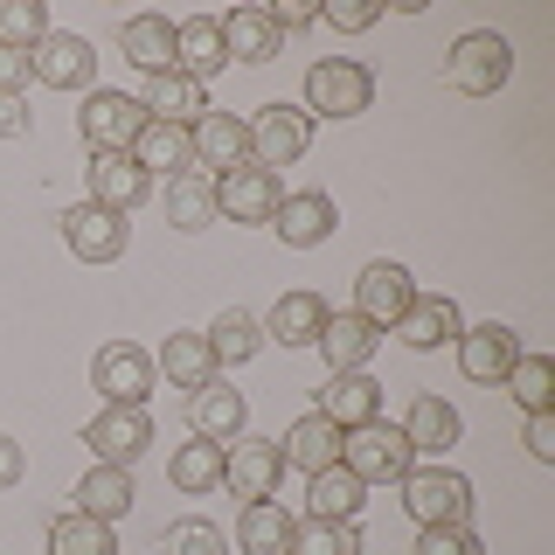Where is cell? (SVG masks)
<instances>
[{
	"label": "cell",
	"instance_id": "cell-1",
	"mask_svg": "<svg viewBox=\"0 0 555 555\" xmlns=\"http://www.w3.org/2000/svg\"><path fill=\"white\" fill-rule=\"evenodd\" d=\"M403 507L416 528H465V514H473V486H465V473H451V465H410L403 479Z\"/></svg>",
	"mask_w": 555,
	"mask_h": 555
},
{
	"label": "cell",
	"instance_id": "cell-2",
	"mask_svg": "<svg viewBox=\"0 0 555 555\" xmlns=\"http://www.w3.org/2000/svg\"><path fill=\"white\" fill-rule=\"evenodd\" d=\"M340 465L354 473L361 486H396L416 465V451L403 438V424H361V430H340Z\"/></svg>",
	"mask_w": 555,
	"mask_h": 555
},
{
	"label": "cell",
	"instance_id": "cell-3",
	"mask_svg": "<svg viewBox=\"0 0 555 555\" xmlns=\"http://www.w3.org/2000/svg\"><path fill=\"white\" fill-rule=\"evenodd\" d=\"M375 104V69L354 56H320L306 69V118H361Z\"/></svg>",
	"mask_w": 555,
	"mask_h": 555
},
{
	"label": "cell",
	"instance_id": "cell-4",
	"mask_svg": "<svg viewBox=\"0 0 555 555\" xmlns=\"http://www.w3.org/2000/svg\"><path fill=\"white\" fill-rule=\"evenodd\" d=\"M507 77H514V42H507V35L473 28V35H459V42H451V56H444V83H451V91L493 98Z\"/></svg>",
	"mask_w": 555,
	"mask_h": 555
},
{
	"label": "cell",
	"instance_id": "cell-5",
	"mask_svg": "<svg viewBox=\"0 0 555 555\" xmlns=\"http://www.w3.org/2000/svg\"><path fill=\"white\" fill-rule=\"evenodd\" d=\"M153 382H160V369H153L146 347H132V340L98 347V361H91V389L104 396V403H118V410H146Z\"/></svg>",
	"mask_w": 555,
	"mask_h": 555
},
{
	"label": "cell",
	"instance_id": "cell-6",
	"mask_svg": "<svg viewBox=\"0 0 555 555\" xmlns=\"http://www.w3.org/2000/svg\"><path fill=\"white\" fill-rule=\"evenodd\" d=\"M77 132L91 153H132V139L146 132V104L126 98V91H83Z\"/></svg>",
	"mask_w": 555,
	"mask_h": 555
},
{
	"label": "cell",
	"instance_id": "cell-7",
	"mask_svg": "<svg viewBox=\"0 0 555 555\" xmlns=\"http://www.w3.org/2000/svg\"><path fill=\"white\" fill-rule=\"evenodd\" d=\"M306 146H312V118L299 112V104H264V112L250 118V167H292V160H306Z\"/></svg>",
	"mask_w": 555,
	"mask_h": 555
},
{
	"label": "cell",
	"instance_id": "cell-8",
	"mask_svg": "<svg viewBox=\"0 0 555 555\" xmlns=\"http://www.w3.org/2000/svg\"><path fill=\"white\" fill-rule=\"evenodd\" d=\"M278 202H285V188H278V173L271 167H230L216 181V216H230V222H250V230H271V216H278Z\"/></svg>",
	"mask_w": 555,
	"mask_h": 555
},
{
	"label": "cell",
	"instance_id": "cell-9",
	"mask_svg": "<svg viewBox=\"0 0 555 555\" xmlns=\"http://www.w3.org/2000/svg\"><path fill=\"white\" fill-rule=\"evenodd\" d=\"M63 243H69V257L77 264H118L126 257V216H112V208H98V202H77V208H63Z\"/></svg>",
	"mask_w": 555,
	"mask_h": 555
},
{
	"label": "cell",
	"instance_id": "cell-10",
	"mask_svg": "<svg viewBox=\"0 0 555 555\" xmlns=\"http://www.w3.org/2000/svg\"><path fill=\"white\" fill-rule=\"evenodd\" d=\"M278 479H285V451L278 438H236L222 451V486L250 507V500H278Z\"/></svg>",
	"mask_w": 555,
	"mask_h": 555
},
{
	"label": "cell",
	"instance_id": "cell-11",
	"mask_svg": "<svg viewBox=\"0 0 555 555\" xmlns=\"http://www.w3.org/2000/svg\"><path fill=\"white\" fill-rule=\"evenodd\" d=\"M28 69H35V83H49V91H91L98 56H91V42H83V35L49 28L42 42L28 49Z\"/></svg>",
	"mask_w": 555,
	"mask_h": 555
},
{
	"label": "cell",
	"instance_id": "cell-12",
	"mask_svg": "<svg viewBox=\"0 0 555 555\" xmlns=\"http://www.w3.org/2000/svg\"><path fill=\"white\" fill-rule=\"evenodd\" d=\"M410 299H416V278H410L403 264H389V257H375V264L354 278V320H369L375 334L403 320Z\"/></svg>",
	"mask_w": 555,
	"mask_h": 555
},
{
	"label": "cell",
	"instance_id": "cell-13",
	"mask_svg": "<svg viewBox=\"0 0 555 555\" xmlns=\"http://www.w3.org/2000/svg\"><path fill=\"white\" fill-rule=\"evenodd\" d=\"M83 444H91V459H98V465H126V473H132V459L153 444V416H146V410H118V403H104L91 424H83Z\"/></svg>",
	"mask_w": 555,
	"mask_h": 555
},
{
	"label": "cell",
	"instance_id": "cell-14",
	"mask_svg": "<svg viewBox=\"0 0 555 555\" xmlns=\"http://www.w3.org/2000/svg\"><path fill=\"white\" fill-rule=\"evenodd\" d=\"M188 146H195V167L202 173H230L250 160V118H236V112H202L195 126H188Z\"/></svg>",
	"mask_w": 555,
	"mask_h": 555
},
{
	"label": "cell",
	"instance_id": "cell-15",
	"mask_svg": "<svg viewBox=\"0 0 555 555\" xmlns=\"http://www.w3.org/2000/svg\"><path fill=\"white\" fill-rule=\"evenodd\" d=\"M520 361V334L514 326H500V320H486V326H465L459 334V369H465V382H507V369Z\"/></svg>",
	"mask_w": 555,
	"mask_h": 555
},
{
	"label": "cell",
	"instance_id": "cell-16",
	"mask_svg": "<svg viewBox=\"0 0 555 555\" xmlns=\"http://www.w3.org/2000/svg\"><path fill=\"white\" fill-rule=\"evenodd\" d=\"M91 202L98 208H112V216H132L139 202L153 195V181H146V167L132 160V153H91Z\"/></svg>",
	"mask_w": 555,
	"mask_h": 555
},
{
	"label": "cell",
	"instance_id": "cell-17",
	"mask_svg": "<svg viewBox=\"0 0 555 555\" xmlns=\"http://www.w3.org/2000/svg\"><path fill=\"white\" fill-rule=\"evenodd\" d=\"M334 222H340L334 195H320V188H306V195H285V202H278L271 230H278V243H292V250H320V243L334 236Z\"/></svg>",
	"mask_w": 555,
	"mask_h": 555
},
{
	"label": "cell",
	"instance_id": "cell-18",
	"mask_svg": "<svg viewBox=\"0 0 555 555\" xmlns=\"http://www.w3.org/2000/svg\"><path fill=\"white\" fill-rule=\"evenodd\" d=\"M312 347L326 354V375H369L382 334H375L369 320H354V312H326V326H320V340H312Z\"/></svg>",
	"mask_w": 555,
	"mask_h": 555
},
{
	"label": "cell",
	"instance_id": "cell-19",
	"mask_svg": "<svg viewBox=\"0 0 555 555\" xmlns=\"http://www.w3.org/2000/svg\"><path fill=\"white\" fill-rule=\"evenodd\" d=\"M222 63H230V49H222V22H216V14L173 22V69H181L188 83H208Z\"/></svg>",
	"mask_w": 555,
	"mask_h": 555
},
{
	"label": "cell",
	"instance_id": "cell-20",
	"mask_svg": "<svg viewBox=\"0 0 555 555\" xmlns=\"http://www.w3.org/2000/svg\"><path fill=\"white\" fill-rule=\"evenodd\" d=\"M465 334V320H459V306L444 299V292H416L410 312L396 320V340L416 347V354H430V347H444V340H459Z\"/></svg>",
	"mask_w": 555,
	"mask_h": 555
},
{
	"label": "cell",
	"instance_id": "cell-21",
	"mask_svg": "<svg viewBox=\"0 0 555 555\" xmlns=\"http://www.w3.org/2000/svg\"><path fill=\"white\" fill-rule=\"evenodd\" d=\"M243 389H230V382H208V389L188 396V424H195V438L208 444H236L243 438Z\"/></svg>",
	"mask_w": 555,
	"mask_h": 555
},
{
	"label": "cell",
	"instance_id": "cell-22",
	"mask_svg": "<svg viewBox=\"0 0 555 555\" xmlns=\"http://www.w3.org/2000/svg\"><path fill=\"white\" fill-rule=\"evenodd\" d=\"M222 49H230V63H271L285 49V35H278L271 8H230L222 14Z\"/></svg>",
	"mask_w": 555,
	"mask_h": 555
},
{
	"label": "cell",
	"instance_id": "cell-23",
	"mask_svg": "<svg viewBox=\"0 0 555 555\" xmlns=\"http://www.w3.org/2000/svg\"><path fill=\"white\" fill-rule=\"evenodd\" d=\"M320 416H326L334 430H361V424H375V416H382V389H375L369 375H326Z\"/></svg>",
	"mask_w": 555,
	"mask_h": 555
},
{
	"label": "cell",
	"instance_id": "cell-24",
	"mask_svg": "<svg viewBox=\"0 0 555 555\" xmlns=\"http://www.w3.org/2000/svg\"><path fill=\"white\" fill-rule=\"evenodd\" d=\"M132 160L153 173H167V181H181V173H195V146H188V126H160V118H146V132L132 139Z\"/></svg>",
	"mask_w": 555,
	"mask_h": 555
},
{
	"label": "cell",
	"instance_id": "cell-25",
	"mask_svg": "<svg viewBox=\"0 0 555 555\" xmlns=\"http://www.w3.org/2000/svg\"><path fill=\"white\" fill-rule=\"evenodd\" d=\"M278 451H285V473L299 465V473L312 479V473H326V465H340V430L326 424L320 410H306L299 424L285 430V444H278Z\"/></svg>",
	"mask_w": 555,
	"mask_h": 555
},
{
	"label": "cell",
	"instance_id": "cell-26",
	"mask_svg": "<svg viewBox=\"0 0 555 555\" xmlns=\"http://www.w3.org/2000/svg\"><path fill=\"white\" fill-rule=\"evenodd\" d=\"M320 326H326V299H320V292H285V299L264 312V340H278V347H312Z\"/></svg>",
	"mask_w": 555,
	"mask_h": 555
},
{
	"label": "cell",
	"instance_id": "cell-27",
	"mask_svg": "<svg viewBox=\"0 0 555 555\" xmlns=\"http://www.w3.org/2000/svg\"><path fill=\"white\" fill-rule=\"evenodd\" d=\"M118 49H126L132 69L167 77V69H173V22H167V14H132V22L118 28Z\"/></svg>",
	"mask_w": 555,
	"mask_h": 555
},
{
	"label": "cell",
	"instance_id": "cell-28",
	"mask_svg": "<svg viewBox=\"0 0 555 555\" xmlns=\"http://www.w3.org/2000/svg\"><path fill=\"white\" fill-rule=\"evenodd\" d=\"M173 389H208V382H222V369H216V354H208V334H167V347H160V361H153Z\"/></svg>",
	"mask_w": 555,
	"mask_h": 555
},
{
	"label": "cell",
	"instance_id": "cell-29",
	"mask_svg": "<svg viewBox=\"0 0 555 555\" xmlns=\"http://www.w3.org/2000/svg\"><path fill=\"white\" fill-rule=\"evenodd\" d=\"M77 514H91V520H126L132 514V473L126 465H91V473L77 479Z\"/></svg>",
	"mask_w": 555,
	"mask_h": 555
},
{
	"label": "cell",
	"instance_id": "cell-30",
	"mask_svg": "<svg viewBox=\"0 0 555 555\" xmlns=\"http://www.w3.org/2000/svg\"><path fill=\"white\" fill-rule=\"evenodd\" d=\"M459 430H465V424H459V410H451L444 396H416V403H410L403 438H410L416 459H424V451H430V459H444V451L459 444Z\"/></svg>",
	"mask_w": 555,
	"mask_h": 555
},
{
	"label": "cell",
	"instance_id": "cell-31",
	"mask_svg": "<svg viewBox=\"0 0 555 555\" xmlns=\"http://www.w3.org/2000/svg\"><path fill=\"white\" fill-rule=\"evenodd\" d=\"M146 118H160V126H195V118L208 112V91L202 83H188L181 69H167V77H146Z\"/></svg>",
	"mask_w": 555,
	"mask_h": 555
},
{
	"label": "cell",
	"instance_id": "cell-32",
	"mask_svg": "<svg viewBox=\"0 0 555 555\" xmlns=\"http://www.w3.org/2000/svg\"><path fill=\"white\" fill-rule=\"evenodd\" d=\"M361 500H369V486L347 473V465H326V473H312V486H306V514L312 520H354Z\"/></svg>",
	"mask_w": 555,
	"mask_h": 555
},
{
	"label": "cell",
	"instance_id": "cell-33",
	"mask_svg": "<svg viewBox=\"0 0 555 555\" xmlns=\"http://www.w3.org/2000/svg\"><path fill=\"white\" fill-rule=\"evenodd\" d=\"M292 528H299V520L278 507V500H250L243 520H236V548L243 555H285L292 548Z\"/></svg>",
	"mask_w": 555,
	"mask_h": 555
},
{
	"label": "cell",
	"instance_id": "cell-34",
	"mask_svg": "<svg viewBox=\"0 0 555 555\" xmlns=\"http://www.w3.org/2000/svg\"><path fill=\"white\" fill-rule=\"evenodd\" d=\"M257 347H264V320H257L250 306H230L216 326H208V354H216V369H243Z\"/></svg>",
	"mask_w": 555,
	"mask_h": 555
},
{
	"label": "cell",
	"instance_id": "cell-35",
	"mask_svg": "<svg viewBox=\"0 0 555 555\" xmlns=\"http://www.w3.org/2000/svg\"><path fill=\"white\" fill-rule=\"evenodd\" d=\"M167 222L173 230H208V222H216V173H181V181H167Z\"/></svg>",
	"mask_w": 555,
	"mask_h": 555
},
{
	"label": "cell",
	"instance_id": "cell-36",
	"mask_svg": "<svg viewBox=\"0 0 555 555\" xmlns=\"http://www.w3.org/2000/svg\"><path fill=\"white\" fill-rule=\"evenodd\" d=\"M167 479L181 486V493H216V486H222V444L188 438V444L167 459Z\"/></svg>",
	"mask_w": 555,
	"mask_h": 555
},
{
	"label": "cell",
	"instance_id": "cell-37",
	"mask_svg": "<svg viewBox=\"0 0 555 555\" xmlns=\"http://www.w3.org/2000/svg\"><path fill=\"white\" fill-rule=\"evenodd\" d=\"M500 389H507L528 416H534V410H548V403H555V361H548V354H528V347H520V361L507 369V382H500Z\"/></svg>",
	"mask_w": 555,
	"mask_h": 555
},
{
	"label": "cell",
	"instance_id": "cell-38",
	"mask_svg": "<svg viewBox=\"0 0 555 555\" xmlns=\"http://www.w3.org/2000/svg\"><path fill=\"white\" fill-rule=\"evenodd\" d=\"M49 555H118V534H112V520L63 514L56 528H49Z\"/></svg>",
	"mask_w": 555,
	"mask_h": 555
},
{
	"label": "cell",
	"instance_id": "cell-39",
	"mask_svg": "<svg viewBox=\"0 0 555 555\" xmlns=\"http://www.w3.org/2000/svg\"><path fill=\"white\" fill-rule=\"evenodd\" d=\"M285 555H361V534L354 520H299Z\"/></svg>",
	"mask_w": 555,
	"mask_h": 555
},
{
	"label": "cell",
	"instance_id": "cell-40",
	"mask_svg": "<svg viewBox=\"0 0 555 555\" xmlns=\"http://www.w3.org/2000/svg\"><path fill=\"white\" fill-rule=\"evenodd\" d=\"M49 35V14L35 0H0V42L8 49H35Z\"/></svg>",
	"mask_w": 555,
	"mask_h": 555
},
{
	"label": "cell",
	"instance_id": "cell-41",
	"mask_svg": "<svg viewBox=\"0 0 555 555\" xmlns=\"http://www.w3.org/2000/svg\"><path fill=\"white\" fill-rule=\"evenodd\" d=\"M160 548L167 555H222V528L202 520V514H188V520H173V528L160 534Z\"/></svg>",
	"mask_w": 555,
	"mask_h": 555
},
{
	"label": "cell",
	"instance_id": "cell-42",
	"mask_svg": "<svg viewBox=\"0 0 555 555\" xmlns=\"http://www.w3.org/2000/svg\"><path fill=\"white\" fill-rule=\"evenodd\" d=\"M416 555H486L473 528H416Z\"/></svg>",
	"mask_w": 555,
	"mask_h": 555
},
{
	"label": "cell",
	"instance_id": "cell-43",
	"mask_svg": "<svg viewBox=\"0 0 555 555\" xmlns=\"http://www.w3.org/2000/svg\"><path fill=\"white\" fill-rule=\"evenodd\" d=\"M320 22H334L340 35H361V28H375V22H382V0H326Z\"/></svg>",
	"mask_w": 555,
	"mask_h": 555
},
{
	"label": "cell",
	"instance_id": "cell-44",
	"mask_svg": "<svg viewBox=\"0 0 555 555\" xmlns=\"http://www.w3.org/2000/svg\"><path fill=\"white\" fill-rule=\"evenodd\" d=\"M520 444H528L534 465H555V410H534L528 430H520Z\"/></svg>",
	"mask_w": 555,
	"mask_h": 555
},
{
	"label": "cell",
	"instance_id": "cell-45",
	"mask_svg": "<svg viewBox=\"0 0 555 555\" xmlns=\"http://www.w3.org/2000/svg\"><path fill=\"white\" fill-rule=\"evenodd\" d=\"M35 83V69H28V49H8L0 42V98H22Z\"/></svg>",
	"mask_w": 555,
	"mask_h": 555
},
{
	"label": "cell",
	"instance_id": "cell-46",
	"mask_svg": "<svg viewBox=\"0 0 555 555\" xmlns=\"http://www.w3.org/2000/svg\"><path fill=\"white\" fill-rule=\"evenodd\" d=\"M22 473H28V451L0 430V493H8V486H22Z\"/></svg>",
	"mask_w": 555,
	"mask_h": 555
},
{
	"label": "cell",
	"instance_id": "cell-47",
	"mask_svg": "<svg viewBox=\"0 0 555 555\" xmlns=\"http://www.w3.org/2000/svg\"><path fill=\"white\" fill-rule=\"evenodd\" d=\"M271 22H278V35H285V28H312L320 8H312V0H285V8H271Z\"/></svg>",
	"mask_w": 555,
	"mask_h": 555
},
{
	"label": "cell",
	"instance_id": "cell-48",
	"mask_svg": "<svg viewBox=\"0 0 555 555\" xmlns=\"http://www.w3.org/2000/svg\"><path fill=\"white\" fill-rule=\"evenodd\" d=\"M28 126H35L28 104L22 98H0V139H28Z\"/></svg>",
	"mask_w": 555,
	"mask_h": 555
}]
</instances>
